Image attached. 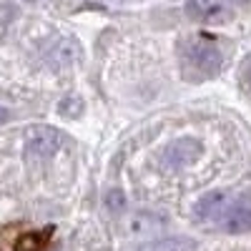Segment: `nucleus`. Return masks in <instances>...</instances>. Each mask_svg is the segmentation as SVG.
<instances>
[{
  "instance_id": "1",
  "label": "nucleus",
  "mask_w": 251,
  "mask_h": 251,
  "mask_svg": "<svg viewBox=\"0 0 251 251\" xmlns=\"http://www.w3.org/2000/svg\"><path fill=\"white\" fill-rule=\"evenodd\" d=\"M181 60L186 71H194L199 75H214L221 68V50L211 43V40L203 38H194L186 40L181 46Z\"/></svg>"
},
{
  "instance_id": "2",
  "label": "nucleus",
  "mask_w": 251,
  "mask_h": 251,
  "mask_svg": "<svg viewBox=\"0 0 251 251\" xmlns=\"http://www.w3.org/2000/svg\"><path fill=\"white\" fill-rule=\"evenodd\" d=\"M236 199L239 196L228 194V191H208L194 203V216L201 221H216L219 224L228 214V208L236 203Z\"/></svg>"
},
{
  "instance_id": "3",
  "label": "nucleus",
  "mask_w": 251,
  "mask_h": 251,
  "mask_svg": "<svg viewBox=\"0 0 251 251\" xmlns=\"http://www.w3.org/2000/svg\"><path fill=\"white\" fill-rule=\"evenodd\" d=\"M63 146V133L53 126H30L25 133V151L33 156H50Z\"/></svg>"
},
{
  "instance_id": "4",
  "label": "nucleus",
  "mask_w": 251,
  "mask_h": 251,
  "mask_svg": "<svg viewBox=\"0 0 251 251\" xmlns=\"http://www.w3.org/2000/svg\"><path fill=\"white\" fill-rule=\"evenodd\" d=\"M201 153V143L196 138H176L163 149V166L169 169H183Z\"/></svg>"
},
{
  "instance_id": "5",
  "label": "nucleus",
  "mask_w": 251,
  "mask_h": 251,
  "mask_svg": "<svg viewBox=\"0 0 251 251\" xmlns=\"http://www.w3.org/2000/svg\"><path fill=\"white\" fill-rule=\"evenodd\" d=\"M219 224L228 234H246V231H251V196L249 194H239L236 203L228 208V214Z\"/></svg>"
},
{
  "instance_id": "6",
  "label": "nucleus",
  "mask_w": 251,
  "mask_h": 251,
  "mask_svg": "<svg viewBox=\"0 0 251 251\" xmlns=\"http://www.w3.org/2000/svg\"><path fill=\"white\" fill-rule=\"evenodd\" d=\"M186 13L199 23H221L228 18V10L221 0H188Z\"/></svg>"
},
{
  "instance_id": "7",
  "label": "nucleus",
  "mask_w": 251,
  "mask_h": 251,
  "mask_svg": "<svg viewBox=\"0 0 251 251\" xmlns=\"http://www.w3.org/2000/svg\"><path fill=\"white\" fill-rule=\"evenodd\" d=\"M53 234H55L53 226H46V228H40V231H25L15 241L13 251H48Z\"/></svg>"
},
{
  "instance_id": "8",
  "label": "nucleus",
  "mask_w": 251,
  "mask_h": 251,
  "mask_svg": "<svg viewBox=\"0 0 251 251\" xmlns=\"http://www.w3.org/2000/svg\"><path fill=\"white\" fill-rule=\"evenodd\" d=\"M163 226H166V221L156 214H151V216L149 214H136L128 224V231H133V234H156Z\"/></svg>"
},
{
  "instance_id": "9",
  "label": "nucleus",
  "mask_w": 251,
  "mask_h": 251,
  "mask_svg": "<svg viewBox=\"0 0 251 251\" xmlns=\"http://www.w3.org/2000/svg\"><path fill=\"white\" fill-rule=\"evenodd\" d=\"M143 251H194V241L181 239V236H171V239H161L151 246H146Z\"/></svg>"
},
{
  "instance_id": "10",
  "label": "nucleus",
  "mask_w": 251,
  "mask_h": 251,
  "mask_svg": "<svg viewBox=\"0 0 251 251\" xmlns=\"http://www.w3.org/2000/svg\"><path fill=\"white\" fill-rule=\"evenodd\" d=\"M106 206L111 208V211H123L126 208V196H123V191H118V188H113V191H108L106 194Z\"/></svg>"
},
{
  "instance_id": "11",
  "label": "nucleus",
  "mask_w": 251,
  "mask_h": 251,
  "mask_svg": "<svg viewBox=\"0 0 251 251\" xmlns=\"http://www.w3.org/2000/svg\"><path fill=\"white\" fill-rule=\"evenodd\" d=\"M58 111H60L63 116H71L68 111H75V116H78V113L83 111V103H80L75 96H73V98H63V100H60V106H58Z\"/></svg>"
},
{
  "instance_id": "12",
  "label": "nucleus",
  "mask_w": 251,
  "mask_h": 251,
  "mask_svg": "<svg viewBox=\"0 0 251 251\" xmlns=\"http://www.w3.org/2000/svg\"><path fill=\"white\" fill-rule=\"evenodd\" d=\"M5 118H8V111H5V108H3V106H0V123H3V121H5Z\"/></svg>"
},
{
  "instance_id": "13",
  "label": "nucleus",
  "mask_w": 251,
  "mask_h": 251,
  "mask_svg": "<svg viewBox=\"0 0 251 251\" xmlns=\"http://www.w3.org/2000/svg\"><path fill=\"white\" fill-rule=\"evenodd\" d=\"M30 3H35V0H30Z\"/></svg>"
}]
</instances>
